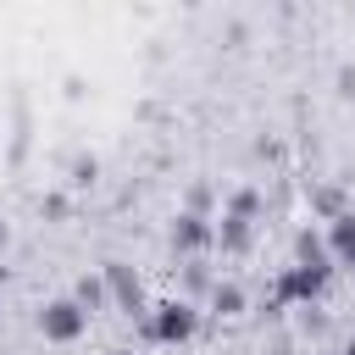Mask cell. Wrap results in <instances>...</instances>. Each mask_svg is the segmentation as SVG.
Segmentation results:
<instances>
[{"mask_svg":"<svg viewBox=\"0 0 355 355\" xmlns=\"http://www.w3.org/2000/svg\"><path fill=\"white\" fill-rule=\"evenodd\" d=\"M194 327H200V311L189 300H161L150 311V338L155 344H183V338H194Z\"/></svg>","mask_w":355,"mask_h":355,"instance_id":"7a4b0ae2","label":"cell"},{"mask_svg":"<svg viewBox=\"0 0 355 355\" xmlns=\"http://www.w3.org/2000/svg\"><path fill=\"white\" fill-rule=\"evenodd\" d=\"M327 283V266H283L277 272V305H294V300H316Z\"/></svg>","mask_w":355,"mask_h":355,"instance_id":"3957f363","label":"cell"},{"mask_svg":"<svg viewBox=\"0 0 355 355\" xmlns=\"http://www.w3.org/2000/svg\"><path fill=\"white\" fill-rule=\"evenodd\" d=\"M344 355H355V338H349V344H344Z\"/></svg>","mask_w":355,"mask_h":355,"instance_id":"ac0fdd59","label":"cell"},{"mask_svg":"<svg viewBox=\"0 0 355 355\" xmlns=\"http://www.w3.org/2000/svg\"><path fill=\"white\" fill-rule=\"evenodd\" d=\"M227 216L255 222V216H261V194H255V189H233V194H227Z\"/></svg>","mask_w":355,"mask_h":355,"instance_id":"7c38bea8","label":"cell"},{"mask_svg":"<svg viewBox=\"0 0 355 355\" xmlns=\"http://www.w3.org/2000/svg\"><path fill=\"white\" fill-rule=\"evenodd\" d=\"M211 311H216V316H239V311H244V288H239V283H216V288H211Z\"/></svg>","mask_w":355,"mask_h":355,"instance_id":"8fae6325","label":"cell"},{"mask_svg":"<svg viewBox=\"0 0 355 355\" xmlns=\"http://www.w3.org/2000/svg\"><path fill=\"white\" fill-rule=\"evenodd\" d=\"M100 277H105V294H111L122 311H144V283H139V272H133L128 261H105Z\"/></svg>","mask_w":355,"mask_h":355,"instance_id":"277c9868","label":"cell"},{"mask_svg":"<svg viewBox=\"0 0 355 355\" xmlns=\"http://www.w3.org/2000/svg\"><path fill=\"white\" fill-rule=\"evenodd\" d=\"M83 327H89V311H83L72 294H61V300H44V305H39V333H44L50 344H78V338H83Z\"/></svg>","mask_w":355,"mask_h":355,"instance_id":"6da1fadb","label":"cell"},{"mask_svg":"<svg viewBox=\"0 0 355 355\" xmlns=\"http://www.w3.org/2000/svg\"><path fill=\"white\" fill-rule=\"evenodd\" d=\"M344 266H349V272H355V255H349V261H344Z\"/></svg>","mask_w":355,"mask_h":355,"instance_id":"d6986e66","label":"cell"},{"mask_svg":"<svg viewBox=\"0 0 355 355\" xmlns=\"http://www.w3.org/2000/svg\"><path fill=\"white\" fill-rule=\"evenodd\" d=\"M6 244H11V227H6V222H0V250H6Z\"/></svg>","mask_w":355,"mask_h":355,"instance_id":"e0dca14e","label":"cell"},{"mask_svg":"<svg viewBox=\"0 0 355 355\" xmlns=\"http://www.w3.org/2000/svg\"><path fill=\"white\" fill-rule=\"evenodd\" d=\"M111 355H133V349H111Z\"/></svg>","mask_w":355,"mask_h":355,"instance_id":"ffe728a7","label":"cell"},{"mask_svg":"<svg viewBox=\"0 0 355 355\" xmlns=\"http://www.w3.org/2000/svg\"><path fill=\"white\" fill-rule=\"evenodd\" d=\"M211 227H216V244H222L227 255H250V250H255V222H244V216H227V211H222Z\"/></svg>","mask_w":355,"mask_h":355,"instance_id":"8992f818","label":"cell"},{"mask_svg":"<svg viewBox=\"0 0 355 355\" xmlns=\"http://www.w3.org/2000/svg\"><path fill=\"white\" fill-rule=\"evenodd\" d=\"M311 211H316V216H327V222H333V216H344V211H349V205H344V194H338V189H333V183H322V189H311Z\"/></svg>","mask_w":355,"mask_h":355,"instance_id":"30bf717a","label":"cell"},{"mask_svg":"<svg viewBox=\"0 0 355 355\" xmlns=\"http://www.w3.org/2000/svg\"><path fill=\"white\" fill-rule=\"evenodd\" d=\"M39 211H44L50 222H67V211H72V200H67V194H44V200H39Z\"/></svg>","mask_w":355,"mask_h":355,"instance_id":"9a60e30c","label":"cell"},{"mask_svg":"<svg viewBox=\"0 0 355 355\" xmlns=\"http://www.w3.org/2000/svg\"><path fill=\"white\" fill-rule=\"evenodd\" d=\"M294 261H300V266H327V244H322L311 227H300V233H294Z\"/></svg>","mask_w":355,"mask_h":355,"instance_id":"ba28073f","label":"cell"},{"mask_svg":"<svg viewBox=\"0 0 355 355\" xmlns=\"http://www.w3.org/2000/svg\"><path fill=\"white\" fill-rule=\"evenodd\" d=\"M183 211L205 216V211H211V183H189V205H183Z\"/></svg>","mask_w":355,"mask_h":355,"instance_id":"5bb4252c","label":"cell"},{"mask_svg":"<svg viewBox=\"0 0 355 355\" xmlns=\"http://www.w3.org/2000/svg\"><path fill=\"white\" fill-rule=\"evenodd\" d=\"M338 94H344V100H355V61H344V67H338Z\"/></svg>","mask_w":355,"mask_h":355,"instance_id":"2e32d148","label":"cell"},{"mask_svg":"<svg viewBox=\"0 0 355 355\" xmlns=\"http://www.w3.org/2000/svg\"><path fill=\"white\" fill-rule=\"evenodd\" d=\"M94 178H100V161H94V155H72V166H67V183H72V189H89Z\"/></svg>","mask_w":355,"mask_h":355,"instance_id":"4fadbf2b","label":"cell"},{"mask_svg":"<svg viewBox=\"0 0 355 355\" xmlns=\"http://www.w3.org/2000/svg\"><path fill=\"white\" fill-rule=\"evenodd\" d=\"M72 300H78V305H83V311H100V305H105V300H111V294H105V277H100V272H94V277H89V272H83V277H78V283H72Z\"/></svg>","mask_w":355,"mask_h":355,"instance_id":"9c48e42d","label":"cell"},{"mask_svg":"<svg viewBox=\"0 0 355 355\" xmlns=\"http://www.w3.org/2000/svg\"><path fill=\"white\" fill-rule=\"evenodd\" d=\"M211 244H216L211 216H194V211H178V216H172V250L194 255V250H211Z\"/></svg>","mask_w":355,"mask_h":355,"instance_id":"5b68a950","label":"cell"},{"mask_svg":"<svg viewBox=\"0 0 355 355\" xmlns=\"http://www.w3.org/2000/svg\"><path fill=\"white\" fill-rule=\"evenodd\" d=\"M322 244H327V255H333V261H349V255H355V211L333 216V222H327V239H322Z\"/></svg>","mask_w":355,"mask_h":355,"instance_id":"52a82bcc","label":"cell"}]
</instances>
